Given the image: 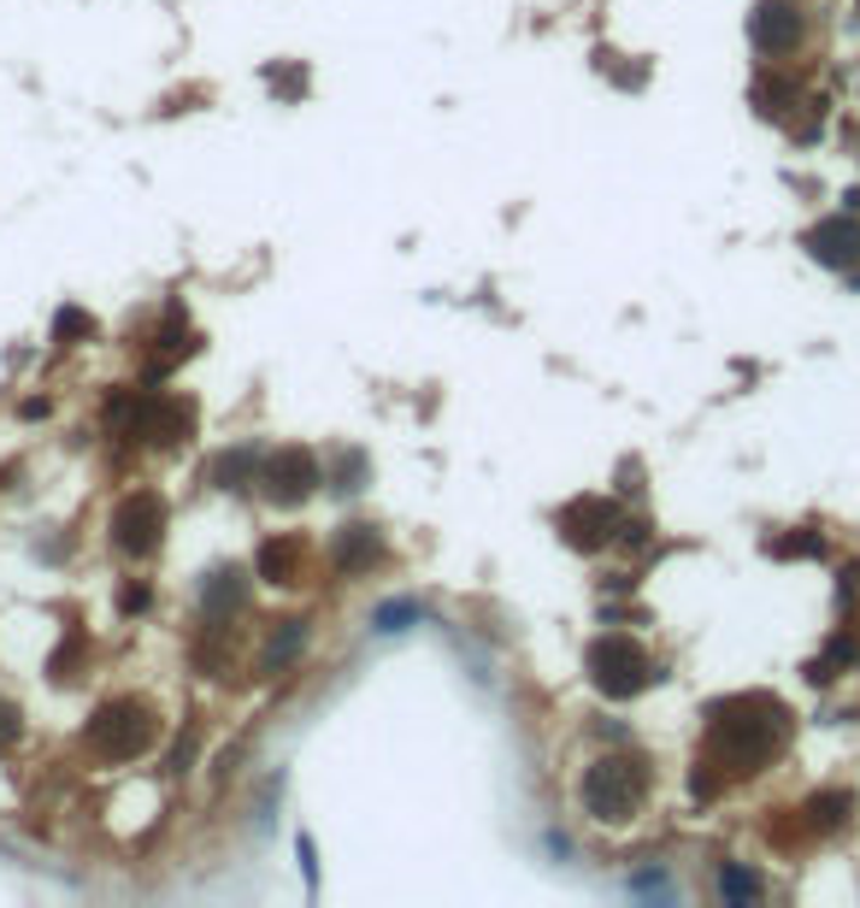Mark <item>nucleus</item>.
<instances>
[{
    "mask_svg": "<svg viewBox=\"0 0 860 908\" xmlns=\"http://www.w3.org/2000/svg\"><path fill=\"white\" fill-rule=\"evenodd\" d=\"M560 531H566L572 549H601V543L619 531V508L608 502V495H578V502L560 513Z\"/></svg>",
    "mask_w": 860,
    "mask_h": 908,
    "instance_id": "6e6552de",
    "label": "nucleus"
},
{
    "mask_svg": "<svg viewBox=\"0 0 860 908\" xmlns=\"http://www.w3.org/2000/svg\"><path fill=\"white\" fill-rule=\"evenodd\" d=\"M260 484H266L271 502L295 508V502H307V495H313V484H319V460L307 455V449H278V455H266Z\"/></svg>",
    "mask_w": 860,
    "mask_h": 908,
    "instance_id": "0eeeda50",
    "label": "nucleus"
},
{
    "mask_svg": "<svg viewBox=\"0 0 860 908\" xmlns=\"http://www.w3.org/2000/svg\"><path fill=\"white\" fill-rule=\"evenodd\" d=\"M784 731H789L784 702H772V696H731V702H719L713 719H708L713 767H719V773H754V767H766L772 756H778Z\"/></svg>",
    "mask_w": 860,
    "mask_h": 908,
    "instance_id": "f257e3e1",
    "label": "nucleus"
},
{
    "mask_svg": "<svg viewBox=\"0 0 860 908\" xmlns=\"http://www.w3.org/2000/svg\"><path fill=\"white\" fill-rule=\"evenodd\" d=\"M377 555H384V543H377V531H372V525H342V531H336V543H331L336 573H366Z\"/></svg>",
    "mask_w": 860,
    "mask_h": 908,
    "instance_id": "9b49d317",
    "label": "nucleus"
},
{
    "mask_svg": "<svg viewBox=\"0 0 860 908\" xmlns=\"http://www.w3.org/2000/svg\"><path fill=\"white\" fill-rule=\"evenodd\" d=\"M419 613H424L419 602H384V608L372 613V626H377V631H407L412 620H419Z\"/></svg>",
    "mask_w": 860,
    "mask_h": 908,
    "instance_id": "a211bd4d",
    "label": "nucleus"
},
{
    "mask_svg": "<svg viewBox=\"0 0 860 908\" xmlns=\"http://www.w3.org/2000/svg\"><path fill=\"white\" fill-rule=\"evenodd\" d=\"M301 560H307V543L301 537H283V543H266V549H260V573L271 578V585H295Z\"/></svg>",
    "mask_w": 860,
    "mask_h": 908,
    "instance_id": "f8f14e48",
    "label": "nucleus"
},
{
    "mask_svg": "<svg viewBox=\"0 0 860 908\" xmlns=\"http://www.w3.org/2000/svg\"><path fill=\"white\" fill-rule=\"evenodd\" d=\"M578 797H583V809H590L595 820H613V826H619V820H631L636 809H643L648 767L636 761V756H601V761H590Z\"/></svg>",
    "mask_w": 860,
    "mask_h": 908,
    "instance_id": "f03ea898",
    "label": "nucleus"
},
{
    "mask_svg": "<svg viewBox=\"0 0 860 908\" xmlns=\"http://www.w3.org/2000/svg\"><path fill=\"white\" fill-rule=\"evenodd\" d=\"M807 36V19L796 0H761V7L749 12V42L761 47L766 60H784L796 54V42Z\"/></svg>",
    "mask_w": 860,
    "mask_h": 908,
    "instance_id": "423d86ee",
    "label": "nucleus"
},
{
    "mask_svg": "<svg viewBox=\"0 0 860 908\" xmlns=\"http://www.w3.org/2000/svg\"><path fill=\"white\" fill-rule=\"evenodd\" d=\"M201 608H206L213 626H225L230 613H243L248 608V573L243 567H213L201 578Z\"/></svg>",
    "mask_w": 860,
    "mask_h": 908,
    "instance_id": "9d476101",
    "label": "nucleus"
},
{
    "mask_svg": "<svg viewBox=\"0 0 860 908\" xmlns=\"http://www.w3.org/2000/svg\"><path fill=\"white\" fill-rule=\"evenodd\" d=\"M789 100H796V89H789V83H778V77H761V83H754V107H761L766 118H784Z\"/></svg>",
    "mask_w": 860,
    "mask_h": 908,
    "instance_id": "dca6fc26",
    "label": "nucleus"
},
{
    "mask_svg": "<svg viewBox=\"0 0 860 908\" xmlns=\"http://www.w3.org/2000/svg\"><path fill=\"white\" fill-rule=\"evenodd\" d=\"M359 484H366V455L348 449V455L336 460V495H354Z\"/></svg>",
    "mask_w": 860,
    "mask_h": 908,
    "instance_id": "6ab92c4d",
    "label": "nucleus"
},
{
    "mask_svg": "<svg viewBox=\"0 0 860 908\" xmlns=\"http://www.w3.org/2000/svg\"><path fill=\"white\" fill-rule=\"evenodd\" d=\"M89 331H95V319H83L77 307H65V313H60V324H54V337H60V342H72V337H89Z\"/></svg>",
    "mask_w": 860,
    "mask_h": 908,
    "instance_id": "aec40b11",
    "label": "nucleus"
},
{
    "mask_svg": "<svg viewBox=\"0 0 860 908\" xmlns=\"http://www.w3.org/2000/svg\"><path fill=\"white\" fill-rule=\"evenodd\" d=\"M160 537H165V502H160V490H136L118 502L112 513V543L125 555L136 560H148L153 549H160Z\"/></svg>",
    "mask_w": 860,
    "mask_h": 908,
    "instance_id": "39448f33",
    "label": "nucleus"
},
{
    "mask_svg": "<svg viewBox=\"0 0 860 908\" xmlns=\"http://www.w3.org/2000/svg\"><path fill=\"white\" fill-rule=\"evenodd\" d=\"M12 738H19V708H12V702H0V749H7Z\"/></svg>",
    "mask_w": 860,
    "mask_h": 908,
    "instance_id": "412c9836",
    "label": "nucleus"
},
{
    "mask_svg": "<svg viewBox=\"0 0 860 908\" xmlns=\"http://www.w3.org/2000/svg\"><path fill=\"white\" fill-rule=\"evenodd\" d=\"M583 666H590L595 691L613 696V702L648 691V679H655V661H648V649L636 643V638H625V631H608V638H595L590 655H583Z\"/></svg>",
    "mask_w": 860,
    "mask_h": 908,
    "instance_id": "7ed1b4c3",
    "label": "nucleus"
},
{
    "mask_svg": "<svg viewBox=\"0 0 860 908\" xmlns=\"http://www.w3.org/2000/svg\"><path fill=\"white\" fill-rule=\"evenodd\" d=\"M854 7H860V0H854Z\"/></svg>",
    "mask_w": 860,
    "mask_h": 908,
    "instance_id": "5701e85b",
    "label": "nucleus"
},
{
    "mask_svg": "<svg viewBox=\"0 0 860 908\" xmlns=\"http://www.w3.org/2000/svg\"><path fill=\"white\" fill-rule=\"evenodd\" d=\"M254 460H260L254 449H236V455H225V460H218V467H213L218 490H243V484H248V472H254Z\"/></svg>",
    "mask_w": 860,
    "mask_h": 908,
    "instance_id": "f3484780",
    "label": "nucleus"
},
{
    "mask_svg": "<svg viewBox=\"0 0 860 908\" xmlns=\"http://www.w3.org/2000/svg\"><path fill=\"white\" fill-rule=\"evenodd\" d=\"M807 254H814L819 266H831V271H849L860 260V218H849V213L819 218V225L807 231Z\"/></svg>",
    "mask_w": 860,
    "mask_h": 908,
    "instance_id": "1a4fd4ad",
    "label": "nucleus"
},
{
    "mask_svg": "<svg viewBox=\"0 0 860 908\" xmlns=\"http://www.w3.org/2000/svg\"><path fill=\"white\" fill-rule=\"evenodd\" d=\"M160 738V719H153L148 702H107L95 719H89V749L100 761H136L142 749H153Z\"/></svg>",
    "mask_w": 860,
    "mask_h": 908,
    "instance_id": "20e7f679",
    "label": "nucleus"
},
{
    "mask_svg": "<svg viewBox=\"0 0 860 908\" xmlns=\"http://www.w3.org/2000/svg\"><path fill=\"white\" fill-rule=\"evenodd\" d=\"M719 897H725V902H754V897H761V879H754V873L749 867H725V873H719Z\"/></svg>",
    "mask_w": 860,
    "mask_h": 908,
    "instance_id": "2eb2a0df",
    "label": "nucleus"
},
{
    "mask_svg": "<svg viewBox=\"0 0 860 908\" xmlns=\"http://www.w3.org/2000/svg\"><path fill=\"white\" fill-rule=\"evenodd\" d=\"M849 809H854V802L842 791H825V797H807L802 814H807V826H814V832H837L842 820H849Z\"/></svg>",
    "mask_w": 860,
    "mask_h": 908,
    "instance_id": "ddd939ff",
    "label": "nucleus"
},
{
    "mask_svg": "<svg viewBox=\"0 0 860 908\" xmlns=\"http://www.w3.org/2000/svg\"><path fill=\"white\" fill-rule=\"evenodd\" d=\"M301 643H307V620H289L278 638L266 643V673H278V666L295 661V655H301Z\"/></svg>",
    "mask_w": 860,
    "mask_h": 908,
    "instance_id": "4468645a",
    "label": "nucleus"
},
{
    "mask_svg": "<svg viewBox=\"0 0 860 908\" xmlns=\"http://www.w3.org/2000/svg\"><path fill=\"white\" fill-rule=\"evenodd\" d=\"M118 608H125V613H136V608H148V585H130L125 596H118Z\"/></svg>",
    "mask_w": 860,
    "mask_h": 908,
    "instance_id": "4be33fe9",
    "label": "nucleus"
}]
</instances>
